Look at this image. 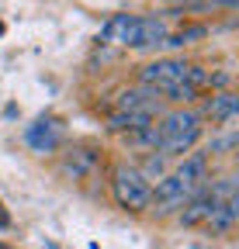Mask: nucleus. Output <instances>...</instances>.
I'll list each match as a JSON object with an SVG mask.
<instances>
[{"label": "nucleus", "mask_w": 239, "mask_h": 249, "mask_svg": "<svg viewBox=\"0 0 239 249\" xmlns=\"http://www.w3.org/2000/svg\"><path fill=\"white\" fill-rule=\"evenodd\" d=\"M104 42H114V45H129L135 49V35H139V14H114L108 24H104Z\"/></svg>", "instance_id": "obj_7"}, {"label": "nucleus", "mask_w": 239, "mask_h": 249, "mask_svg": "<svg viewBox=\"0 0 239 249\" xmlns=\"http://www.w3.org/2000/svg\"><path fill=\"white\" fill-rule=\"evenodd\" d=\"M24 142L35 152H52L59 142H63V124H59L55 118H38L32 128L24 132Z\"/></svg>", "instance_id": "obj_6"}, {"label": "nucleus", "mask_w": 239, "mask_h": 249, "mask_svg": "<svg viewBox=\"0 0 239 249\" xmlns=\"http://www.w3.org/2000/svg\"><path fill=\"white\" fill-rule=\"evenodd\" d=\"M156 132H160V145H156L160 156H184L201 142L204 124H201L198 111L177 107V111H166L156 118Z\"/></svg>", "instance_id": "obj_1"}, {"label": "nucleus", "mask_w": 239, "mask_h": 249, "mask_svg": "<svg viewBox=\"0 0 239 249\" xmlns=\"http://www.w3.org/2000/svg\"><path fill=\"white\" fill-rule=\"evenodd\" d=\"M166 38V18L163 14H139V35L135 49H156Z\"/></svg>", "instance_id": "obj_8"}, {"label": "nucleus", "mask_w": 239, "mask_h": 249, "mask_svg": "<svg viewBox=\"0 0 239 249\" xmlns=\"http://www.w3.org/2000/svg\"><path fill=\"white\" fill-rule=\"evenodd\" d=\"M191 197V191L177 180L173 173H166V177H160V183L153 187V197H149V208H153L156 214H170V211H177V208H184V201Z\"/></svg>", "instance_id": "obj_4"}, {"label": "nucleus", "mask_w": 239, "mask_h": 249, "mask_svg": "<svg viewBox=\"0 0 239 249\" xmlns=\"http://www.w3.org/2000/svg\"><path fill=\"white\" fill-rule=\"evenodd\" d=\"M236 214H239V194L225 197V201H212V214L204 218V225L212 229L215 235H225L236 225Z\"/></svg>", "instance_id": "obj_9"}, {"label": "nucleus", "mask_w": 239, "mask_h": 249, "mask_svg": "<svg viewBox=\"0 0 239 249\" xmlns=\"http://www.w3.org/2000/svg\"><path fill=\"white\" fill-rule=\"evenodd\" d=\"M225 149H232V135H222L212 142V152H225Z\"/></svg>", "instance_id": "obj_15"}, {"label": "nucleus", "mask_w": 239, "mask_h": 249, "mask_svg": "<svg viewBox=\"0 0 239 249\" xmlns=\"http://www.w3.org/2000/svg\"><path fill=\"white\" fill-rule=\"evenodd\" d=\"M97 166V149H91V145H76V149H70V156L63 160V177H70V180H80V177H87Z\"/></svg>", "instance_id": "obj_10"}, {"label": "nucleus", "mask_w": 239, "mask_h": 249, "mask_svg": "<svg viewBox=\"0 0 239 249\" xmlns=\"http://www.w3.org/2000/svg\"><path fill=\"white\" fill-rule=\"evenodd\" d=\"M166 4H173V7H191V4H198V0H166Z\"/></svg>", "instance_id": "obj_16"}, {"label": "nucleus", "mask_w": 239, "mask_h": 249, "mask_svg": "<svg viewBox=\"0 0 239 249\" xmlns=\"http://www.w3.org/2000/svg\"><path fill=\"white\" fill-rule=\"evenodd\" d=\"M142 87L149 90H163L173 83H187V62L184 59H156V62H146L139 70Z\"/></svg>", "instance_id": "obj_3"}, {"label": "nucleus", "mask_w": 239, "mask_h": 249, "mask_svg": "<svg viewBox=\"0 0 239 249\" xmlns=\"http://www.w3.org/2000/svg\"><path fill=\"white\" fill-rule=\"evenodd\" d=\"M208 214H212V194H208V183H204L184 201V208H181L177 218H181V225H201Z\"/></svg>", "instance_id": "obj_11"}, {"label": "nucleus", "mask_w": 239, "mask_h": 249, "mask_svg": "<svg viewBox=\"0 0 239 249\" xmlns=\"http://www.w3.org/2000/svg\"><path fill=\"white\" fill-rule=\"evenodd\" d=\"M149 101H156V90L135 87V90H125L122 97H118V111H139V107H146Z\"/></svg>", "instance_id": "obj_13"}, {"label": "nucleus", "mask_w": 239, "mask_h": 249, "mask_svg": "<svg viewBox=\"0 0 239 249\" xmlns=\"http://www.w3.org/2000/svg\"><path fill=\"white\" fill-rule=\"evenodd\" d=\"M160 93H163V101H173V104H191V101L198 97V90H194V87H187V83H173V87H163Z\"/></svg>", "instance_id": "obj_14"}, {"label": "nucleus", "mask_w": 239, "mask_h": 249, "mask_svg": "<svg viewBox=\"0 0 239 249\" xmlns=\"http://www.w3.org/2000/svg\"><path fill=\"white\" fill-rule=\"evenodd\" d=\"M111 194H114V204L125 208V211H146L149 208V197H153V183H149L135 166H114L111 173Z\"/></svg>", "instance_id": "obj_2"}, {"label": "nucleus", "mask_w": 239, "mask_h": 249, "mask_svg": "<svg viewBox=\"0 0 239 249\" xmlns=\"http://www.w3.org/2000/svg\"><path fill=\"white\" fill-rule=\"evenodd\" d=\"M239 111V101H236V93L232 90H219L212 93V101L204 104V118L212 121V124H229Z\"/></svg>", "instance_id": "obj_12"}, {"label": "nucleus", "mask_w": 239, "mask_h": 249, "mask_svg": "<svg viewBox=\"0 0 239 249\" xmlns=\"http://www.w3.org/2000/svg\"><path fill=\"white\" fill-rule=\"evenodd\" d=\"M0 35H4V21H0Z\"/></svg>", "instance_id": "obj_18"}, {"label": "nucleus", "mask_w": 239, "mask_h": 249, "mask_svg": "<svg viewBox=\"0 0 239 249\" xmlns=\"http://www.w3.org/2000/svg\"><path fill=\"white\" fill-rule=\"evenodd\" d=\"M170 173H173V177L181 180L191 194H194L198 187H204V183H208V152H191V156H184V160L177 163Z\"/></svg>", "instance_id": "obj_5"}, {"label": "nucleus", "mask_w": 239, "mask_h": 249, "mask_svg": "<svg viewBox=\"0 0 239 249\" xmlns=\"http://www.w3.org/2000/svg\"><path fill=\"white\" fill-rule=\"evenodd\" d=\"M7 225H11V218H7L4 211H0V229H7Z\"/></svg>", "instance_id": "obj_17"}]
</instances>
